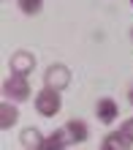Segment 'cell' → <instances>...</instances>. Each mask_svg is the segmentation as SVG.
<instances>
[{"instance_id":"1","label":"cell","mask_w":133,"mask_h":150,"mask_svg":"<svg viewBox=\"0 0 133 150\" xmlns=\"http://www.w3.org/2000/svg\"><path fill=\"white\" fill-rule=\"evenodd\" d=\"M35 109H38L43 117L57 115L60 112V90H55V87H43V90L35 96Z\"/></svg>"},{"instance_id":"2","label":"cell","mask_w":133,"mask_h":150,"mask_svg":"<svg viewBox=\"0 0 133 150\" xmlns=\"http://www.w3.org/2000/svg\"><path fill=\"white\" fill-rule=\"evenodd\" d=\"M3 93L8 96V98H14V101H24V98L30 96V82H27V76L14 74L11 79H6V82H3Z\"/></svg>"},{"instance_id":"3","label":"cell","mask_w":133,"mask_h":150,"mask_svg":"<svg viewBox=\"0 0 133 150\" xmlns=\"http://www.w3.org/2000/svg\"><path fill=\"white\" fill-rule=\"evenodd\" d=\"M43 82H46V87L65 90V87L71 85V71H68L63 63H55V66H49V71H46V76H43Z\"/></svg>"},{"instance_id":"4","label":"cell","mask_w":133,"mask_h":150,"mask_svg":"<svg viewBox=\"0 0 133 150\" xmlns=\"http://www.w3.org/2000/svg\"><path fill=\"white\" fill-rule=\"evenodd\" d=\"M95 115H98V120L101 123H114V117L120 115V107H117V101L114 98H101L98 104H95Z\"/></svg>"},{"instance_id":"5","label":"cell","mask_w":133,"mask_h":150,"mask_svg":"<svg viewBox=\"0 0 133 150\" xmlns=\"http://www.w3.org/2000/svg\"><path fill=\"white\" fill-rule=\"evenodd\" d=\"M33 66H35V57L30 55V52H16V55H11V71L14 74L27 76L33 71Z\"/></svg>"},{"instance_id":"6","label":"cell","mask_w":133,"mask_h":150,"mask_svg":"<svg viewBox=\"0 0 133 150\" xmlns=\"http://www.w3.org/2000/svg\"><path fill=\"white\" fill-rule=\"evenodd\" d=\"M63 131H65V137H68L71 145L84 142V139H87V123L84 120H68L65 126H63Z\"/></svg>"},{"instance_id":"7","label":"cell","mask_w":133,"mask_h":150,"mask_svg":"<svg viewBox=\"0 0 133 150\" xmlns=\"http://www.w3.org/2000/svg\"><path fill=\"white\" fill-rule=\"evenodd\" d=\"M19 142H22L24 147H33V150H41V147H43V139H41V134H38V128H24L22 134H19Z\"/></svg>"},{"instance_id":"8","label":"cell","mask_w":133,"mask_h":150,"mask_svg":"<svg viewBox=\"0 0 133 150\" xmlns=\"http://www.w3.org/2000/svg\"><path fill=\"white\" fill-rule=\"evenodd\" d=\"M16 117H19V115H16V107H11V104H0V128H8V126H14L16 123Z\"/></svg>"},{"instance_id":"9","label":"cell","mask_w":133,"mask_h":150,"mask_svg":"<svg viewBox=\"0 0 133 150\" xmlns=\"http://www.w3.org/2000/svg\"><path fill=\"white\" fill-rule=\"evenodd\" d=\"M65 145H71V142H68L65 131L60 128V131H55L49 139H43V147H41V150H60V147H65Z\"/></svg>"},{"instance_id":"10","label":"cell","mask_w":133,"mask_h":150,"mask_svg":"<svg viewBox=\"0 0 133 150\" xmlns=\"http://www.w3.org/2000/svg\"><path fill=\"white\" fill-rule=\"evenodd\" d=\"M103 147H106V150H120V147H128V145H125V139H122L117 131H114L111 137H106V139H103Z\"/></svg>"},{"instance_id":"11","label":"cell","mask_w":133,"mask_h":150,"mask_svg":"<svg viewBox=\"0 0 133 150\" xmlns=\"http://www.w3.org/2000/svg\"><path fill=\"white\" fill-rule=\"evenodd\" d=\"M117 134H120L122 139H125V145L130 147V145H133V120H128V123H122V128L117 131Z\"/></svg>"},{"instance_id":"12","label":"cell","mask_w":133,"mask_h":150,"mask_svg":"<svg viewBox=\"0 0 133 150\" xmlns=\"http://www.w3.org/2000/svg\"><path fill=\"white\" fill-rule=\"evenodd\" d=\"M19 8L24 14H38L41 11V0H19Z\"/></svg>"},{"instance_id":"13","label":"cell","mask_w":133,"mask_h":150,"mask_svg":"<svg viewBox=\"0 0 133 150\" xmlns=\"http://www.w3.org/2000/svg\"><path fill=\"white\" fill-rule=\"evenodd\" d=\"M128 98H130V104H133V87H130V93H128Z\"/></svg>"}]
</instances>
